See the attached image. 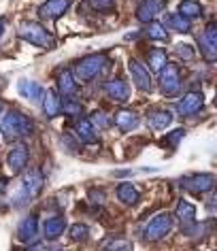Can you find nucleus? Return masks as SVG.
<instances>
[{
	"label": "nucleus",
	"instance_id": "obj_12",
	"mask_svg": "<svg viewBox=\"0 0 217 251\" xmlns=\"http://www.w3.org/2000/svg\"><path fill=\"white\" fill-rule=\"evenodd\" d=\"M204 106V98L200 92H190L188 96H183V100L179 102L177 111L181 113V115H196V113H200Z\"/></svg>",
	"mask_w": 217,
	"mask_h": 251
},
{
	"label": "nucleus",
	"instance_id": "obj_7",
	"mask_svg": "<svg viewBox=\"0 0 217 251\" xmlns=\"http://www.w3.org/2000/svg\"><path fill=\"white\" fill-rule=\"evenodd\" d=\"M198 45H200V51L207 62L217 60V24H209L204 28V32L198 39Z\"/></svg>",
	"mask_w": 217,
	"mask_h": 251
},
{
	"label": "nucleus",
	"instance_id": "obj_5",
	"mask_svg": "<svg viewBox=\"0 0 217 251\" xmlns=\"http://www.w3.org/2000/svg\"><path fill=\"white\" fill-rule=\"evenodd\" d=\"M172 230V217L169 213H158L153 219H149L145 228V238L147 241H160Z\"/></svg>",
	"mask_w": 217,
	"mask_h": 251
},
{
	"label": "nucleus",
	"instance_id": "obj_22",
	"mask_svg": "<svg viewBox=\"0 0 217 251\" xmlns=\"http://www.w3.org/2000/svg\"><path fill=\"white\" fill-rule=\"evenodd\" d=\"M43 111H45V115L49 119H53L62 111V102H60L58 92L55 90H47L45 92V98H43Z\"/></svg>",
	"mask_w": 217,
	"mask_h": 251
},
{
	"label": "nucleus",
	"instance_id": "obj_16",
	"mask_svg": "<svg viewBox=\"0 0 217 251\" xmlns=\"http://www.w3.org/2000/svg\"><path fill=\"white\" fill-rule=\"evenodd\" d=\"M17 90L24 98L32 100V102H41V98L45 96V90H43L41 83H34V81H28V79H22L20 85H17Z\"/></svg>",
	"mask_w": 217,
	"mask_h": 251
},
{
	"label": "nucleus",
	"instance_id": "obj_27",
	"mask_svg": "<svg viewBox=\"0 0 217 251\" xmlns=\"http://www.w3.org/2000/svg\"><path fill=\"white\" fill-rule=\"evenodd\" d=\"M169 24L172 28L177 30V32H181V34H188L190 30H192V22L188 20V17H183V15H170L169 17Z\"/></svg>",
	"mask_w": 217,
	"mask_h": 251
},
{
	"label": "nucleus",
	"instance_id": "obj_9",
	"mask_svg": "<svg viewBox=\"0 0 217 251\" xmlns=\"http://www.w3.org/2000/svg\"><path fill=\"white\" fill-rule=\"evenodd\" d=\"M128 68H130V75H132L134 85L139 87L141 92H149L151 90V75H149V71H147L139 60H130Z\"/></svg>",
	"mask_w": 217,
	"mask_h": 251
},
{
	"label": "nucleus",
	"instance_id": "obj_18",
	"mask_svg": "<svg viewBox=\"0 0 217 251\" xmlns=\"http://www.w3.org/2000/svg\"><path fill=\"white\" fill-rule=\"evenodd\" d=\"M66 230V219L62 215H53L49 217L45 226H43V232H45V238H49V241H53V238L62 236V232Z\"/></svg>",
	"mask_w": 217,
	"mask_h": 251
},
{
	"label": "nucleus",
	"instance_id": "obj_10",
	"mask_svg": "<svg viewBox=\"0 0 217 251\" xmlns=\"http://www.w3.org/2000/svg\"><path fill=\"white\" fill-rule=\"evenodd\" d=\"M71 7V0H47L39 7V17L41 20H58Z\"/></svg>",
	"mask_w": 217,
	"mask_h": 251
},
{
	"label": "nucleus",
	"instance_id": "obj_25",
	"mask_svg": "<svg viewBox=\"0 0 217 251\" xmlns=\"http://www.w3.org/2000/svg\"><path fill=\"white\" fill-rule=\"evenodd\" d=\"M75 130H77V136L83 143H94L96 141V128L92 126L90 119H79L77 126H75Z\"/></svg>",
	"mask_w": 217,
	"mask_h": 251
},
{
	"label": "nucleus",
	"instance_id": "obj_26",
	"mask_svg": "<svg viewBox=\"0 0 217 251\" xmlns=\"http://www.w3.org/2000/svg\"><path fill=\"white\" fill-rule=\"evenodd\" d=\"M179 15L188 17V20H196V17L202 15V7L198 0H183L181 4H179Z\"/></svg>",
	"mask_w": 217,
	"mask_h": 251
},
{
	"label": "nucleus",
	"instance_id": "obj_19",
	"mask_svg": "<svg viewBox=\"0 0 217 251\" xmlns=\"http://www.w3.org/2000/svg\"><path fill=\"white\" fill-rule=\"evenodd\" d=\"M24 187L28 190V194L30 196H36V194H41V190H43V177H41V171L39 168H30V171L24 175V183H22Z\"/></svg>",
	"mask_w": 217,
	"mask_h": 251
},
{
	"label": "nucleus",
	"instance_id": "obj_11",
	"mask_svg": "<svg viewBox=\"0 0 217 251\" xmlns=\"http://www.w3.org/2000/svg\"><path fill=\"white\" fill-rule=\"evenodd\" d=\"M26 164H28V147L26 145H15L7 155V166H9L11 175H20Z\"/></svg>",
	"mask_w": 217,
	"mask_h": 251
},
{
	"label": "nucleus",
	"instance_id": "obj_4",
	"mask_svg": "<svg viewBox=\"0 0 217 251\" xmlns=\"http://www.w3.org/2000/svg\"><path fill=\"white\" fill-rule=\"evenodd\" d=\"M179 185L183 190H188L190 194H202V192H211L215 187V177L209 173H198V175H188L179 181Z\"/></svg>",
	"mask_w": 217,
	"mask_h": 251
},
{
	"label": "nucleus",
	"instance_id": "obj_24",
	"mask_svg": "<svg viewBox=\"0 0 217 251\" xmlns=\"http://www.w3.org/2000/svg\"><path fill=\"white\" fill-rule=\"evenodd\" d=\"M177 219L181 224H194V217H196V206L188 202V200H179L177 202Z\"/></svg>",
	"mask_w": 217,
	"mask_h": 251
},
{
	"label": "nucleus",
	"instance_id": "obj_8",
	"mask_svg": "<svg viewBox=\"0 0 217 251\" xmlns=\"http://www.w3.org/2000/svg\"><path fill=\"white\" fill-rule=\"evenodd\" d=\"M166 0H143L141 7L136 9V17L143 24H151L160 15V11H164Z\"/></svg>",
	"mask_w": 217,
	"mask_h": 251
},
{
	"label": "nucleus",
	"instance_id": "obj_1",
	"mask_svg": "<svg viewBox=\"0 0 217 251\" xmlns=\"http://www.w3.org/2000/svg\"><path fill=\"white\" fill-rule=\"evenodd\" d=\"M0 132L7 141H15L20 136H32L34 134V122L20 109H2L0 111Z\"/></svg>",
	"mask_w": 217,
	"mask_h": 251
},
{
	"label": "nucleus",
	"instance_id": "obj_35",
	"mask_svg": "<svg viewBox=\"0 0 217 251\" xmlns=\"http://www.w3.org/2000/svg\"><path fill=\"white\" fill-rule=\"evenodd\" d=\"M177 53L181 55L183 60H192V58H194V49H192L190 45H179L177 47Z\"/></svg>",
	"mask_w": 217,
	"mask_h": 251
},
{
	"label": "nucleus",
	"instance_id": "obj_30",
	"mask_svg": "<svg viewBox=\"0 0 217 251\" xmlns=\"http://www.w3.org/2000/svg\"><path fill=\"white\" fill-rule=\"evenodd\" d=\"M62 111L66 113V115H71V117H79L83 113V106L79 100H72V98H66L64 102H62Z\"/></svg>",
	"mask_w": 217,
	"mask_h": 251
},
{
	"label": "nucleus",
	"instance_id": "obj_15",
	"mask_svg": "<svg viewBox=\"0 0 217 251\" xmlns=\"http://www.w3.org/2000/svg\"><path fill=\"white\" fill-rule=\"evenodd\" d=\"M139 124H141V119H139V115H136L134 111H130V109L117 111V115H115V126L121 130V132H132V130H134Z\"/></svg>",
	"mask_w": 217,
	"mask_h": 251
},
{
	"label": "nucleus",
	"instance_id": "obj_20",
	"mask_svg": "<svg viewBox=\"0 0 217 251\" xmlns=\"http://www.w3.org/2000/svg\"><path fill=\"white\" fill-rule=\"evenodd\" d=\"M58 90L62 96L71 98L72 94L77 92V83H75V75H72V71H68V68H64L60 75H58Z\"/></svg>",
	"mask_w": 217,
	"mask_h": 251
},
{
	"label": "nucleus",
	"instance_id": "obj_23",
	"mask_svg": "<svg viewBox=\"0 0 217 251\" xmlns=\"http://www.w3.org/2000/svg\"><path fill=\"white\" fill-rule=\"evenodd\" d=\"M166 64H169V60H166V51H164V49H158V47L149 49V53H147V66H149L151 71L160 73Z\"/></svg>",
	"mask_w": 217,
	"mask_h": 251
},
{
	"label": "nucleus",
	"instance_id": "obj_6",
	"mask_svg": "<svg viewBox=\"0 0 217 251\" xmlns=\"http://www.w3.org/2000/svg\"><path fill=\"white\" fill-rule=\"evenodd\" d=\"M160 90H162L166 96H175V94L181 90V77H179L177 64H166L162 71H160Z\"/></svg>",
	"mask_w": 217,
	"mask_h": 251
},
{
	"label": "nucleus",
	"instance_id": "obj_13",
	"mask_svg": "<svg viewBox=\"0 0 217 251\" xmlns=\"http://www.w3.org/2000/svg\"><path fill=\"white\" fill-rule=\"evenodd\" d=\"M36 234H39V222H36V215H28L24 217L20 226H17V238L22 243H32Z\"/></svg>",
	"mask_w": 217,
	"mask_h": 251
},
{
	"label": "nucleus",
	"instance_id": "obj_37",
	"mask_svg": "<svg viewBox=\"0 0 217 251\" xmlns=\"http://www.w3.org/2000/svg\"><path fill=\"white\" fill-rule=\"evenodd\" d=\"M90 198H92V200L96 198L98 202H102V192H90Z\"/></svg>",
	"mask_w": 217,
	"mask_h": 251
},
{
	"label": "nucleus",
	"instance_id": "obj_21",
	"mask_svg": "<svg viewBox=\"0 0 217 251\" xmlns=\"http://www.w3.org/2000/svg\"><path fill=\"white\" fill-rule=\"evenodd\" d=\"M115 194H117V198H120V202L128 204V206H134L136 202H139V198H141L139 192H136V187L132 183H128V181H123V183L117 185Z\"/></svg>",
	"mask_w": 217,
	"mask_h": 251
},
{
	"label": "nucleus",
	"instance_id": "obj_3",
	"mask_svg": "<svg viewBox=\"0 0 217 251\" xmlns=\"http://www.w3.org/2000/svg\"><path fill=\"white\" fill-rule=\"evenodd\" d=\"M20 36L24 41L32 43V45L41 47V49H49L53 47V36L47 32L41 24L36 22H22L20 24Z\"/></svg>",
	"mask_w": 217,
	"mask_h": 251
},
{
	"label": "nucleus",
	"instance_id": "obj_39",
	"mask_svg": "<svg viewBox=\"0 0 217 251\" xmlns=\"http://www.w3.org/2000/svg\"><path fill=\"white\" fill-rule=\"evenodd\" d=\"M2 32H4V22H2V17H0V36H2Z\"/></svg>",
	"mask_w": 217,
	"mask_h": 251
},
{
	"label": "nucleus",
	"instance_id": "obj_17",
	"mask_svg": "<svg viewBox=\"0 0 217 251\" xmlns=\"http://www.w3.org/2000/svg\"><path fill=\"white\" fill-rule=\"evenodd\" d=\"M170 122H172V115L164 109H153V111H149V115H147V124H149V128L156 130V132L169 128Z\"/></svg>",
	"mask_w": 217,
	"mask_h": 251
},
{
	"label": "nucleus",
	"instance_id": "obj_28",
	"mask_svg": "<svg viewBox=\"0 0 217 251\" xmlns=\"http://www.w3.org/2000/svg\"><path fill=\"white\" fill-rule=\"evenodd\" d=\"M102 251H132V245L126 238H109L102 245Z\"/></svg>",
	"mask_w": 217,
	"mask_h": 251
},
{
	"label": "nucleus",
	"instance_id": "obj_14",
	"mask_svg": "<svg viewBox=\"0 0 217 251\" xmlns=\"http://www.w3.org/2000/svg\"><path fill=\"white\" fill-rule=\"evenodd\" d=\"M104 90H107L109 98H113L115 102H126L130 98V85L123 79H111Z\"/></svg>",
	"mask_w": 217,
	"mask_h": 251
},
{
	"label": "nucleus",
	"instance_id": "obj_36",
	"mask_svg": "<svg viewBox=\"0 0 217 251\" xmlns=\"http://www.w3.org/2000/svg\"><path fill=\"white\" fill-rule=\"evenodd\" d=\"M28 251H51V247L47 243H36V245H30Z\"/></svg>",
	"mask_w": 217,
	"mask_h": 251
},
{
	"label": "nucleus",
	"instance_id": "obj_32",
	"mask_svg": "<svg viewBox=\"0 0 217 251\" xmlns=\"http://www.w3.org/2000/svg\"><path fill=\"white\" fill-rule=\"evenodd\" d=\"M90 122H92V126H98V128H107V126H109V119H107V115H104L102 111H94V113H92Z\"/></svg>",
	"mask_w": 217,
	"mask_h": 251
},
{
	"label": "nucleus",
	"instance_id": "obj_29",
	"mask_svg": "<svg viewBox=\"0 0 217 251\" xmlns=\"http://www.w3.org/2000/svg\"><path fill=\"white\" fill-rule=\"evenodd\" d=\"M147 36H149L151 41H169L166 28L162 26V24H156V22H151L149 26H147Z\"/></svg>",
	"mask_w": 217,
	"mask_h": 251
},
{
	"label": "nucleus",
	"instance_id": "obj_38",
	"mask_svg": "<svg viewBox=\"0 0 217 251\" xmlns=\"http://www.w3.org/2000/svg\"><path fill=\"white\" fill-rule=\"evenodd\" d=\"M209 209H217V192H215V196L209 200Z\"/></svg>",
	"mask_w": 217,
	"mask_h": 251
},
{
	"label": "nucleus",
	"instance_id": "obj_2",
	"mask_svg": "<svg viewBox=\"0 0 217 251\" xmlns=\"http://www.w3.org/2000/svg\"><path fill=\"white\" fill-rule=\"evenodd\" d=\"M107 53H92V55H85V58H81L75 64V71H72V75H75L77 79L81 81H92L96 79L98 75L102 73V68L107 66Z\"/></svg>",
	"mask_w": 217,
	"mask_h": 251
},
{
	"label": "nucleus",
	"instance_id": "obj_34",
	"mask_svg": "<svg viewBox=\"0 0 217 251\" xmlns=\"http://www.w3.org/2000/svg\"><path fill=\"white\" fill-rule=\"evenodd\" d=\"M90 4L96 11H109V9H113L115 0H90Z\"/></svg>",
	"mask_w": 217,
	"mask_h": 251
},
{
	"label": "nucleus",
	"instance_id": "obj_33",
	"mask_svg": "<svg viewBox=\"0 0 217 251\" xmlns=\"http://www.w3.org/2000/svg\"><path fill=\"white\" fill-rule=\"evenodd\" d=\"M183 134H185V130L183 128H179V130H175V132H170L169 136L164 139V145H169V147H175L179 141L183 139Z\"/></svg>",
	"mask_w": 217,
	"mask_h": 251
},
{
	"label": "nucleus",
	"instance_id": "obj_31",
	"mask_svg": "<svg viewBox=\"0 0 217 251\" xmlns=\"http://www.w3.org/2000/svg\"><path fill=\"white\" fill-rule=\"evenodd\" d=\"M90 236V228L85 224H75L71 228V238L72 241H85Z\"/></svg>",
	"mask_w": 217,
	"mask_h": 251
}]
</instances>
